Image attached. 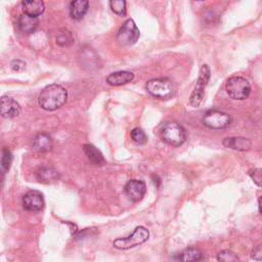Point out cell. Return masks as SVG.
I'll list each match as a JSON object with an SVG mask.
<instances>
[{"mask_svg":"<svg viewBox=\"0 0 262 262\" xmlns=\"http://www.w3.org/2000/svg\"><path fill=\"white\" fill-rule=\"evenodd\" d=\"M68 98V91L59 84L46 86L40 93L39 106L45 111H56L63 107Z\"/></svg>","mask_w":262,"mask_h":262,"instance_id":"6da1fadb","label":"cell"},{"mask_svg":"<svg viewBox=\"0 0 262 262\" xmlns=\"http://www.w3.org/2000/svg\"><path fill=\"white\" fill-rule=\"evenodd\" d=\"M147 92L156 98L169 99L174 95L173 83L167 78H157L146 82Z\"/></svg>","mask_w":262,"mask_h":262,"instance_id":"7a4b0ae2","label":"cell"},{"mask_svg":"<svg viewBox=\"0 0 262 262\" xmlns=\"http://www.w3.org/2000/svg\"><path fill=\"white\" fill-rule=\"evenodd\" d=\"M161 136L164 142L172 146H180L186 139L184 128L176 122H167L163 125Z\"/></svg>","mask_w":262,"mask_h":262,"instance_id":"3957f363","label":"cell"},{"mask_svg":"<svg viewBox=\"0 0 262 262\" xmlns=\"http://www.w3.org/2000/svg\"><path fill=\"white\" fill-rule=\"evenodd\" d=\"M227 92L233 99L244 100L248 98L251 93V85L247 79L235 76L228 80Z\"/></svg>","mask_w":262,"mask_h":262,"instance_id":"277c9868","label":"cell"},{"mask_svg":"<svg viewBox=\"0 0 262 262\" xmlns=\"http://www.w3.org/2000/svg\"><path fill=\"white\" fill-rule=\"evenodd\" d=\"M149 237L148 231L143 227H137L132 235L126 238H119L114 241V247L120 250H127L139 246L147 241Z\"/></svg>","mask_w":262,"mask_h":262,"instance_id":"5b68a950","label":"cell"},{"mask_svg":"<svg viewBox=\"0 0 262 262\" xmlns=\"http://www.w3.org/2000/svg\"><path fill=\"white\" fill-rule=\"evenodd\" d=\"M210 69L208 65H203L201 70H200V76L197 81V84L195 86L194 91L191 94L190 97V104L194 108H198L203 99H204V94H205V88L208 84V81L210 79Z\"/></svg>","mask_w":262,"mask_h":262,"instance_id":"8992f818","label":"cell"},{"mask_svg":"<svg viewBox=\"0 0 262 262\" xmlns=\"http://www.w3.org/2000/svg\"><path fill=\"white\" fill-rule=\"evenodd\" d=\"M231 123H232V118L229 114L216 110L207 112L203 118V124L208 128L215 129V130L227 128L231 125Z\"/></svg>","mask_w":262,"mask_h":262,"instance_id":"52a82bcc","label":"cell"},{"mask_svg":"<svg viewBox=\"0 0 262 262\" xmlns=\"http://www.w3.org/2000/svg\"><path fill=\"white\" fill-rule=\"evenodd\" d=\"M140 36L139 30L133 20H127L117 34V41L121 45H133Z\"/></svg>","mask_w":262,"mask_h":262,"instance_id":"ba28073f","label":"cell"},{"mask_svg":"<svg viewBox=\"0 0 262 262\" xmlns=\"http://www.w3.org/2000/svg\"><path fill=\"white\" fill-rule=\"evenodd\" d=\"M43 195L39 191H30L23 197V207L30 212H39L44 208Z\"/></svg>","mask_w":262,"mask_h":262,"instance_id":"9c48e42d","label":"cell"},{"mask_svg":"<svg viewBox=\"0 0 262 262\" xmlns=\"http://www.w3.org/2000/svg\"><path fill=\"white\" fill-rule=\"evenodd\" d=\"M125 192L130 200L133 202H139L145 195L146 186L142 180L131 179L125 186Z\"/></svg>","mask_w":262,"mask_h":262,"instance_id":"30bf717a","label":"cell"},{"mask_svg":"<svg viewBox=\"0 0 262 262\" xmlns=\"http://www.w3.org/2000/svg\"><path fill=\"white\" fill-rule=\"evenodd\" d=\"M21 113V106L12 97L4 96L0 99V115L4 118H15Z\"/></svg>","mask_w":262,"mask_h":262,"instance_id":"8fae6325","label":"cell"},{"mask_svg":"<svg viewBox=\"0 0 262 262\" xmlns=\"http://www.w3.org/2000/svg\"><path fill=\"white\" fill-rule=\"evenodd\" d=\"M134 79V75L129 71H119L110 74L107 77V82L112 86H121L131 82Z\"/></svg>","mask_w":262,"mask_h":262,"instance_id":"7c38bea8","label":"cell"},{"mask_svg":"<svg viewBox=\"0 0 262 262\" xmlns=\"http://www.w3.org/2000/svg\"><path fill=\"white\" fill-rule=\"evenodd\" d=\"M223 145L240 152L249 151L252 146V141L246 137H227L223 140Z\"/></svg>","mask_w":262,"mask_h":262,"instance_id":"4fadbf2b","label":"cell"},{"mask_svg":"<svg viewBox=\"0 0 262 262\" xmlns=\"http://www.w3.org/2000/svg\"><path fill=\"white\" fill-rule=\"evenodd\" d=\"M89 3L87 0H77V2H72L70 5V16L74 20H82L86 13L88 12Z\"/></svg>","mask_w":262,"mask_h":262,"instance_id":"5bb4252c","label":"cell"},{"mask_svg":"<svg viewBox=\"0 0 262 262\" xmlns=\"http://www.w3.org/2000/svg\"><path fill=\"white\" fill-rule=\"evenodd\" d=\"M23 11L25 15H28L30 17L37 18L38 16L42 15L45 6L44 3L41 0H32V2H23Z\"/></svg>","mask_w":262,"mask_h":262,"instance_id":"9a60e30c","label":"cell"},{"mask_svg":"<svg viewBox=\"0 0 262 262\" xmlns=\"http://www.w3.org/2000/svg\"><path fill=\"white\" fill-rule=\"evenodd\" d=\"M18 24L23 33L32 34L37 30V28H38L39 20H38V18L30 17V16L24 14L19 18Z\"/></svg>","mask_w":262,"mask_h":262,"instance_id":"2e32d148","label":"cell"},{"mask_svg":"<svg viewBox=\"0 0 262 262\" xmlns=\"http://www.w3.org/2000/svg\"><path fill=\"white\" fill-rule=\"evenodd\" d=\"M37 179H38L42 183H53L60 179L61 175L53 167H41L38 169L36 173Z\"/></svg>","mask_w":262,"mask_h":262,"instance_id":"e0dca14e","label":"cell"},{"mask_svg":"<svg viewBox=\"0 0 262 262\" xmlns=\"http://www.w3.org/2000/svg\"><path fill=\"white\" fill-rule=\"evenodd\" d=\"M33 147L41 153L48 152L53 147V139L46 133H39L33 140Z\"/></svg>","mask_w":262,"mask_h":262,"instance_id":"ac0fdd59","label":"cell"},{"mask_svg":"<svg viewBox=\"0 0 262 262\" xmlns=\"http://www.w3.org/2000/svg\"><path fill=\"white\" fill-rule=\"evenodd\" d=\"M203 252L197 248H188L178 255L179 262H199L203 259Z\"/></svg>","mask_w":262,"mask_h":262,"instance_id":"d6986e66","label":"cell"},{"mask_svg":"<svg viewBox=\"0 0 262 262\" xmlns=\"http://www.w3.org/2000/svg\"><path fill=\"white\" fill-rule=\"evenodd\" d=\"M83 149H84V153L86 154L88 160L94 164V165H97V166H101L106 163V160L102 156V154L98 151V149L92 145V144H85L83 146Z\"/></svg>","mask_w":262,"mask_h":262,"instance_id":"ffe728a7","label":"cell"},{"mask_svg":"<svg viewBox=\"0 0 262 262\" xmlns=\"http://www.w3.org/2000/svg\"><path fill=\"white\" fill-rule=\"evenodd\" d=\"M57 43L63 47L70 46L71 44H73L74 38H73L72 33L68 30H64L63 32H61L57 37Z\"/></svg>","mask_w":262,"mask_h":262,"instance_id":"44dd1931","label":"cell"},{"mask_svg":"<svg viewBox=\"0 0 262 262\" xmlns=\"http://www.w3.org/2000/svg\"><path fill=\"white\" fill-rule=\"evenodd\" d=\"M218 262H239L238 255L231 250H222L217 254Z\"/></svg>","mask_w":262,"mask_h":262,"instance_id":"7402d4cb","label":"cell"},{"mask_svg":"<svg viewBox=\"0 0 262 262\" xmlns=\"http://www.w3.org/2000/svg\"><path fill=\"white\" fill-rule=\"evenodd\" d=\"M111 9L118 16H125L126 15V3L124 0H113L110 3Z\"/></svg>","mask_w":262,"mask_h":262,"instance_id":"603a6c76","label":"cell"},{"mask_svg":"<svg viewBox=\"0 0 262 262\" xmlns=\"http://www.w3.org/2000/svg\"><path fill=\"white\" fill-rule=\"evenodd\" d=\"M12 162H13V155L11 151H9V149H5L2 160H0V168H2V170L5 173L10 169Z\"/></svg>","mask_w":262,"mask_h":262,"instance_id":"cb8c5ba5","label":"cell"},{"mask_svg":"<svg viewBox=\"0 0 262 262\" xmlns=\"http://www.w3.org/2000/svg\"><path fill=\"white\" fill-rule=\"evenodd\" d=\"M131 138L133 139V141H135L136 143L139 144H144L147 141V137L144 133V131L140 128H134L131 131Z\"/></svg>","mask_w":262,"mask_h":262,"instance_id":"d4e9b609","label":"cell"},{"mask_svg":"<svg viewBox=\"0 0 262 262\" xmlns=\"http://www.w3.org/2000/svg\"><path fill=\"white\" fill-rule=\"evenodd\" d=\"M249 175L251 176V178L254 180V182H255L258 186H261L262 175H261V169H260V168L250 170V171H249Z\"/></svg>","mask_w":262,"mask_h":262,"instance_id":"484cf974","label":"cell"},{"mask_svg":"<svg viewBox=\"0 0 262 262\" xmlns=\"http://www.w3.org/2000/svg\"><path fill=\"white\" fill-rule=\"evenodd\" d=\"M252 258L258 262L261 261V258H262V250H261V246L258 245L256 248H254V250L252 251V254H251Z\"/></svg>","mask_w":262,"mask_h":262,"instance_id":"4316f807","label":"cell"},{"mask_svg":"<svg viewBox=\"0 0 262 262\" xmlns=\"http://www.w3.org/2000/svg\"><path fill=\"white\" fill-rule=\"evenodd\" d=\"M25 67H26V64L24 63V62H22V61H14L13 63H12V68H13V70L14 71H17V72H20V71H23L24 69H25Z\"/></svg>","mask_w":262,"mask_h":262,"instance_id":"83f0119b","label":"cell"},{"mask_svg":"<svg viewBox=\"0 0 262 262\" xmlns=\"http://www.w3.org/2000/svg\"><path fill=\"white\" fill-rule=\"evenodd\" d=\"M4 174L5 172L0 168V190H2V182H3V178H4Z\"/></svg>","mask_w":262,"mask_h":262,"instance_id":"f1b7e54d","label":"cell"}]
</instances>
